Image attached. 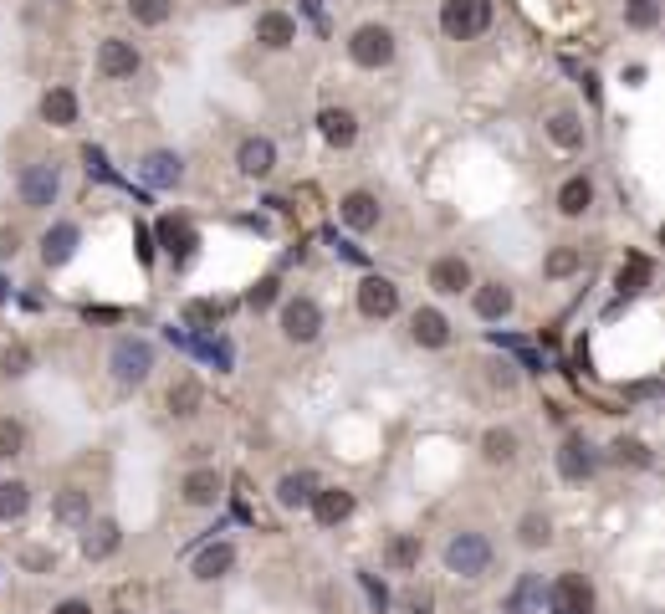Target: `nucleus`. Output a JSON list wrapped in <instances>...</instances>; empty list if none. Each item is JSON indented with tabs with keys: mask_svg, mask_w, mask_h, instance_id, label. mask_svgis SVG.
Segmentation results:
<instances>
[{
	"mask_svg": "<svg viewBox=\"0 0 665 614\" xmlns=\"http://www.w3.org/2000/svg\"><path fill=\"white\" fill-rule=\"evenodd\" d=\"M553 614H594V579L589 574H558L548 589Z\"/></svg>",
	"mask_w": 665,
	"mask_h": 614,
	"instance_id": "nucleus-8",
	"label": "nucleus"
},
{
	"mask_svg": "<svg viewBox=\"0 0 665 614\" xmlns=\"http://www.w3.org/2000/svg\"><path fill=\"white\" fill-rule=\"evenodd\" d=\"M200 405H205V384H200L195 374H180V379L164 389V410H169V420H195Z\"/></svg>",
	"mask_w": 665,
	"mask_h": 614,
	"instance_id": "nucleus-17",
	"label": "nucleus"
},
{
	"mask_svg": "<svg viewBox=\"0 0 665 614\" xmlns=\"http://www.w3.org/2000/svg\"><path fill=\"white\" fill-rule=\"evenodd\" d=\"M77 246H82V226L77 221L47 226V236H41V267H67V261L77 256Z\"/></svg>",
	"mask_w": 665,
	"mask_h": 614,
	"instance_id": "nucleus-16",
	"label": "nucleus"
},
{
	"mask_svg": "<svg viewBox=\"0 0 665 614\" xmlns=\"http://www.w3.org/2000/svg\"><path fill=\"white\" fill-rule=\"evenodd\" d=\"M553 466H558V476L568 481V487H579V481H589V476L599 471V451L584 441L579 430H573V435H563V446H558Z\"/></svg>",
	"mask_w": 665,
	"mask_h": 614,
	"instance_id": "nucleus-7",
	"label": "nucleus"
},
{
	"mask_svg": "<svg viewBox=\"0 0 665 614\" xmlns=\"http://www.w3.org/2000/svg\"><path fill=\"white\" fill-rule=\"evenodd\" d=\"M139 256L154 261V236H149V231H139Z\"/></svg>",
	"mask_w": 665,
	"mask_h": 614,
	"instance_id": "nucleus-49",
	"label": "nucleus"
},
{
	"mask_svg": "<svg viewBox=\"0 0 665 614\" xmlns=\"http://www.w3.org/2000/svg\"><path fill=\"white\" fill-rule=\"evenodd\" d=\"M226 6H246V0H226Z\"/></svg>",
	"mask_w": 665,
	"mask_h": 614,
	"instance_id": "nucleus-52",
	"label": "nucleus"
},
{
	"mask_svg": "<svg viewBox=\"0 0 665 614\" xmlns=\"http://www.w3.org/2000/svg\"><path fill=\"white\" fill-rule=\"evenodd\" d=\"M180 318H185V328H215L220 318H226V307H220L215 297H190Z\"/></svg>",
	"mask_w": 665,
	"mask_h": 614,
	"instance_id": "nucleus-38",
	"label": "nucleus"
},
{
	"mask_svg": "<svg viewBox=\"0 0 665 614\" xmlns=\"http://www.w3.org/2000/svg\"><path fill=\"white\" fill-rule=\"evenodd\" d=\"M277 287H282L277 277H261V282L251 287V297H246V302H251V313H266V307L277 302Z\"/></svg>",
	"mask_w": 665,
	"mask_h": 614,
	"instance_id": "nucleus-43",
	"label": "nucleus"
},
{
	"mask_svg": "<svg viewBox=\"0 0 665 614\" xmlns=\"http://www.w3.org/2000/svg\"><path fill=\"white\" fill-rule=\"evenodd\" d=\"M251 36H256V47H266V52H287L292 41H297V21L287 11H261Z\"/></svg>",
	"mask_w": 665,
	"mask_h": 614,
	"instance_id": "nucleus-19",
	"label": "nucleus"
},
{
	"mask_svg": "<svg viewBox=\"0 0 665 614\" xmlns=\"http://www.w3.org/2000/svg\"><path fill=\"white\" fill-rule=\"evenodd\" d=\"M52 614H93V604H87V599H62Z\"/></svg>",
	"mask_w": 665,
	"mask_h": 614,
	"instance_id": "nucleus-47",
	"label": "nucleus"
},
{
	"mask_svg": "<svg viewBox=\"0 0 665 614\" xmlns=\"http://www.w3.org/2000/svg\"><path fill=\"white\" fill-rule=\"evenodd\" d=\"M159 241L174 261H190V251H195V231H190V221H180V215H164L159 221Z\"/></svg>",
	"mask_w": 665,
	"mask_h": 614,
	"instance_id": "nucleus-34",
	"label": "nucleus"
},
{
	"mask_svg": "<svg viewBox=\"0 0 665 614\" xmlns=\"http://www.w3.org/2000/svg\"><path fill=\"white\" fill-rule=\"evenodd\" d=\"M128 16L154 31V26H164L174 16V0H128Z\"/></svg>",
	"mask_w": 665,
	"mask_h": 614,
	"instance_id": "nucleus-41",
	"label": "nucleus"
},
{
	"mask_svg": "<svg viewBox=\"0 0 665 614\" xmlns=\"http://www.w3.org/2000/svg\"><path fill=\"white\" fill-rule=\"evenodd\" d=\"M364 584H369V599H374V604L384 609V604H389V594H384V584H374V579H364Z\"/></svg>",
	"mask_w": 665,
	"mask_h": 614,
	"instance_id": "nucleus-50",
	"label": "nucleus"
},
{
	"mask_svg": "<svg viewBox=\"0 0 665 614\" xmlns=\"http://www.w3.org/2000/svg\"><path fill=\"white\" fill-rule=\"evenodd\" d=\"M236 169L246 174V180H272V169H277V144L266 139V134H246L236 144Z\"/></svg>",
	"mask_w": 665,
	"mask_h": 614,
	"instance_id": "nucleus-12",
	"label": "nucleus"
},
{
	"mask_svg": "<svg viewBox=\"0 0 665 614\" xmlns=\"http://www.w3.org/2000/svg\"><path fill=\"white\" fill-rule=\"evenodd\" d=\"M359 313L369 318V323H384V318H394L399 313V287L389 282V277H364L359 282Z\"/></svg>",
	"mask_w": 665,
	"mask_h": 614,
	"instance_id": "nucleus-13",
	"label": "nucleus"
},
{
	"mask_svg": "<svg viewBox=\"0 0 665 614\" xmlns=\"http://www.w3.org/2000/svg\"><path fill=\"white\" fill-rule=\"evenodd\" d=\"M41 123H52V128L77 123V93L72 87H47V93H41Z\"/></svg>",
	"mask_w": 665,
	"mask_h": 614,
	"instance_id": "nucleus-32",
	"label": "nucleus"
},
{
	"mask_svg": "<svg viewBox=\"0 0 665 614\" xmlns=\"http://www.w3.org/2000/svg\"><path fill=\"white\" fill-rule=\"evenodd\" d=\"M231 568H236V543H226V538H220V543H205V548L195 553V579H200V584L226 579Z\"/></svg>",
	"mask_w": 665,
	"mask_h": 614,
	"instance_id": "nucleus-25",
	"label": "nucleus"
},
{
	"mask_svg": "<svg viewBox=\"0 0 665 614\" xmlns=\"http://www.w3.org/2000/svg\"><path fill=\"white\" fill-rule=\"evenodd\" d=\"M318 134H323V144L348 149L353 139H359V118H353V108H323L318 113Z\"/></svg>",
	"mask_w": 665,
	"mask_h": 614,
	"instance_id": "nucleus-27",
	"label": "nucleus"
},
{
	"mask_svg": "<svg viewBox=\"0 0 665 614\" xmlns=\"http://www.w3.org/2000/svg\"><path fill=\"white\" fill-rule=\"evenodd\" d=\"M573 272H584V251H579V246H553V251L543 256V277H548V282H563V277H573Z\"/></svg>",
	"mask_w": 665,
	"mask_h": 614,
	"instance_id": "nucleus-36",
	"label": "nucleus"
},
{
	"mask_svg": "<svg viewBox=\"0 0 665 614\" xmlns=\"http://www.w3.org/2000/svg\"><path fill=\"white\" fill-rule=\"evenodd\" d=\"M410 338L420 348H446L451 343V318L440 313V307H415L410 313Z\"/></svg>",
	"mask_w": 665,
	"mask_h": 614,
	"instance_id": "nucleus-21",
	"label": "nucleus"
},
{
	"mask_svg": "<svg viewBox=\"0 0 665 614\" xmlns=\"http://www.w3.org/2000/svg\"><path fill=\"white\" fill-rule=\"evenodd\" d=\"M645 282H650V261H645L640 251H635V256H625V267L614 272V287H619V292L630 297V292H640Z\"/></svg>",
	"mask_w": 665,
	"mask_h": 614,
	"instance_id": "nucleus-39",
	"label": "nucleus"
},
{
	"mask_svg": "<svg viewBox=\"0 0 665 614\" xmlns=\"http://www.w3.org/2000/svg\"><path fill=\"white\" fill-rule=\"evenodd\" d=\"M338 221L348 226V231H374L379 221H384V205H379V195L374 190H348L343 200H338Z\"/></svg>",
	"mask_w": 665,
	"mask_h": 614,
	"instance_id": "nucleus-14",
	"label": "nucleus"
},
{
	"mask_svg": "<svg viewBox=\"0 0 665 614\" xmlns=\"http://www.w3.org/2000/svg\"><path fill=\"white\" fill-rule=\"evenodd\" d=\"M625 6H630V11H635V6H655V0H625Z\"/></svg>",
	"mask_w": 665,
	"mask_h": 614,
	"instance_id": "nucleus-51",
	"label": "nucleus"
},
{
	"mask_svg": "<svg viewBox=\"0 0 665 614\" xmlns=\"http://www.w3.org/2000/svg\"><path fill=\"white\" fill-rule=\"evenodd\" d=\"M589 205H594V180H589V174H568V180L558 185V215L579 221Z\"/></svg>",
	"mask_w": 665,
	"mask_h": 614,
	"instance_id": "nucleus-28",
	"label": "nucleus"
},
{
	"mask_svg": "<svg viewBox=\"0 0 665 614\" xmlns=\"http://www.w3.org/2000/svg\"><path fill=\"white\" fill-rule=\"evenodd\" d=\"M31 512V487L21 476H6L0 481V522H21Z\"/></svg>",
	"mask_w": 665,
	"mask_h": 614,
	"instance_id": "nucleus-35",
	"label": "nucleus"
},
{
	"mask_svg": "<svg viewBox=\"0 0 665 614\" xmlns=\"http://www.w3.org/2000/svg\"><path fill=\"white\" fill-rule=\"evenodd\" d=\"M517 456H522V435L512 425H492L481 435V461L486 466H517Z\"/></svg>",
	"mask_w": 665,
	"mask_h": 614,
	"instance_id": "nucleus-22",
	"label": "nucleus"
},
{
	"mask_svg": "<svg viewBox=\"0 0 665 614\" xmlns=\"http://www.w3.org/2000/svg\"><path fill=\"white\" fill-rule=\"evenodd\" d=\"M307 507H313L318 528H343V522L353 517V492L348 487H318Z\"/></svg>",
	"mask_w": 665,
	"mask_h": 614,
	"instance_id": "nucleus-18",
	"label": "nucleus"
},
{
	"mask_svg": "<svg viewBox=\"0 0 665 614\" xmlns=\"http://www.w3.org/2000/svg\"><path fill=\"white\" fill-rule=\"evenodd\" d=\"M471 307H476L481 323H502V318H512L517 292H512L507 282H476V287H471Z\"/></svg>",
	"mask_w": 665,
	"mask_h": 614,
	"instance_id": "nucleus-15",
	"label": "nucleus"
},
{
	"mask_svg": "<svg viewBox=\"0 0 665 614\" xmlns=\"http://www.w3.org/2000/svg\"><path fill=\"white\" fill-rule=\"evenodd\" d=\"M609 461H619V466H655V451L640 441V435H619V441L609 446Z\"/></svg>",
	"mask_w": 665,
	"mask_h": 614,
	"instance_id": "nucleus-37",
	"label": "nucleus"
},
{
	"mask_svg": "<svg viewBox=\"0 0 665 614\" xmlns=\"http://www.w3.org/2000/svg\"><path fill=\"white\" fill-rule=\"evenodd\" d=\"M87 517H93V492L87 487H62L52 497V522H62V528H82Z\"/></svg>",
	"mask_w": 665,
	"mask_h": 614,
	"instance_id": "nucleus-26",
	"label": "nucleus"
},
{
	"mask_svg": "<svg viewBox=\"0 0 665 614\" xmlns=\"http://www.w3.org/2000/svg\"><path fill=\"white\" fill-rule=\"evenodd\" d=\"M180 502H185V507H215V502H220V471H215V466H195V471H185V481H180Z\"/></svg>",
	"mask_w": 665,
	"mask_h": 614,
	"instance_id": "nucleus-23",
	"label": "nucleus"
},
{
	"mask_svg": "<svg viewBox=\"0 0 665 614\" xmlns=\"http://www.w3.org/2000/svg\"><path fill=\"white\" fill-rule=\"evenodd\" d=\"M16 251H21V231L16 226H0V261H16Z\"/></svg>",
	"mask_w": 665,
	"mask_h": 614,
	"instance_id": "nucleus-45",
	"label": "nucleus"
},
{
	"mask_svg": "<svg viewBox=\"0 0 665 614\" xmlns=\"http://www.w3.org/2000/svg\"><path fill=\"white\" fill-rule=\"evenodd\" d=\"M543 134H548V144H553V149L573 154V149H584V118L573 113V108H558V113H548Z\"/></svg>",
	"mask_w": 665,
	"mask_h": 614,
	"instance_id": "nucleus-24",
	"label": "nucleus"
},
{
	"mask_svg": "<svg viewBox=\"0 0 665 614\" xmlns=\"http://www.w3.org/2000/svg\"><path fill=\"white\" fill-rule=\"evenodd\" d=\"M313 492H318V476H313V471H287V476L277 481V507L302 512L307 502H313Z\"/></svg>",
	"mask_w": 665,
	"mask_h": 614,
	"instance_id": "nucleus-29",
	"label": "nucleus"
},
{
	"mask_svg": "<svg viewBox=\"0 0 665 614\" xmlns=\"http://www.w3.org/2000/svg\"><path fill=\"white\" fill-rule=\"evenodd\" d=\"M538 599H543V579L538 574H517L512 594L502 599V614H538Z\"/></svg>",
	"mask_w": 665,
	"mask_h": 614,
	"instance_id": "nucleus-33",
	"label": "nucleus"
},
{
	"mask_svg": "<svg viewBox=\"0 0 665 614\" xmlns=\"http://www.w3.org/2000/svg\"><path fill=\"white\" fill-rule=\"evenodd\" d=\"M630 21H635V26H655V6H635Z\"/></svg>",
	"mask_w": 665,
	"mask_h": 614,
	"instance_id": "nucleus-48",
	"label": "nucleus"
},
{
	"mask_svg": "<svg viewBox=\"0 0 665 614\" xmlns=\"http://www.w3.org/2000/svg\"><path fill=\"white\" fill-rule=\"evenodd\" d=\"M164 614H185V609H164Z\"/></svg>",
	"mask_w": 665,
	"mask_h": 614,
	"instance_id": "nucleus-53",
	"label": "nucleus"
},
{
	"mask_svg": "<svg viewBox=\"0 0 665 614\" xmlns=\"http://www.w3.org/2000/svg\"><path fill=\"white\" fill-rule=\"evenodd\" d=\"M16 195L26 210H52V200L62 195V169L52 159H36L16 174Z\"/></svg>",
	"mask_w": 665,
	"mask_h": 614,
	"instance_id": "nucleus-5",
	"label": "nucleus"
},
{
	"mask_svg": "<svg viewBox=\"0 0 665 614\" xmlns=\"http://www.w3.org/2000/svg\"><path fill=\"white\" fill-rule=\"evenodd\" d=\"M139 174H144V185H154V190H174L185 180V159L174 149H154V154H144Z\"/></svg>",
	"mask_w": 665,
	"mask_h": 614,
	"instance_id": "nucleus-20",
	"label": "nucleus"
},
{
	"mask_svg": "<svg viewBox=\"0 0 665 614\" xmlns=\"http://www.w3.org/2000/svg\"><path fill=\"white\" fill-rule=\"evenodd\" d=\"M139 67H144V57H139V47H133V41H123V36H103V47H98V72H103L108 82L139 77Z\"/></svg>",
	"mask_w": 665,
	"mask_h": 614,
	"instance_id": "nucleus-9",
	"label": "nucleus"
},
{
	"mask_svg": "<svg viewBox=\"0 0 665 614\" xmlns=\"http://www.w3.org/2000/svg\"><path fill=\"white\" fill-rule=\"evenodd\" d=\"M492 26V0H446L440 6V31L451 41H476Z\"/></svg>",
	"mask_w": 665,
	"mask_h": 614,
	"instance_id": "nucleus-6",
	"label": "nucleus"
},
{
	"mask_svg": "<svg viewBox=\"0 0 665 614\" xmlns=\"http://www.w3.org/2000/svg\"><path fill=\"white\" fill-rule=\"evenodd\" d=\"M123 548V528H118V517H87L82 522V558L87 563H103Z\"/></svg>",
	"mask_w": 665,
	"mask_h": 614,
	"instance_id": "nucleus-11",
	"label": "nucleus"
},
{
	"mask_svg": "<svg viewBox=\"0 0 665 614\" xmlns=\"http://www.w3.org/2000/svg\"><path fill=\"white\" fill-rule=\"evenodd\" d=\"M154 364H159L154 343H149V338H139V333H118V338H113V348H108V369H113V379H118L123 389L149 384Z\"/></svg>",
	"mask_w": 665,
	"mask_h": 614,
	"instance_id": "nucleus-1",
	"label": "nucleus"
},
{
	"mask_svg": "<svg viewBox=\"0 0 665 614\" xmlns=\"http://www.w3.org/2000/svg\"><path fill=\"white\" fill-rule=\"evenodd\" d=\"M440 563H446V574H456V579H486L492 574V543L481 533H471V528H461V533L446 538Z\"/></svg>",
	"mask_w": 665,
	"mask_h": 614,
	"instance_id": "nucleus-2",
	"label": "nucleus"
},
{
	"mask_svg": "<svg viewBox=\"0 0 665 614\" xmlns=\"http://www.w3.org/2000/svg\"><path fill=\"white\" fill-rule=\"evenodd\" d=\"M0 374H6V379H26L31 374V348L26 343H6V348H0Z\"/></svg>",
	"mask_w": 665,
	"mask_h": 614,
	"instance_id": "nucleus-42",
	"label": "nucleus"
},
{
	"mask_svg": "<svg viewBox=\"0 0 665 614\" xmlns=\"http://www.w3.org/2000/svg\"><path fill=\"white\" fill-rule=\"evenodd\" d=\"M394 57H399V41H394V31H389L384 21H364L359 31L348 36V62H353V67L379 72V67H389Z\"/></svg>",
	"mask_w": 665,
	"mask_h": 614,
	"instance_id": "nucleus-3",
	"label": "nucleus"
},
{
	"mask_svg": "<svg viewBox=\"0 0 665 614\" xmlns=\"http://www.w3.org/2000/svg\"><path fill=\"white\" fill-rule=\"evenodd\" d=\"M26 456V425L16 415H0V461Z\"/></svg>",
	"mask_w": 665,
	"mask_h": 614,
	"instance_id": "nucleus-40",
	"label": "nucleus"
},
{
	"mask_svg": "<svg viewBox=\"0 0 665 614\" xmlns=\"http://www.w3.org/2000/svg\"><path fill=\"white\" fill-rule=\"evenodd\" d=\"M420 558H425L420 533H394V538L384 543V563L394 568V574H410V568H420Z\"/></svg>",
	"mask_w": 665,
	"mask_h": 614,
	"instance_id": "nucleus-31",
	"label": "nucleus"
},
{
	"mask_svg": "<svg viewBox=\"0 0 665 614\" xmlns=\"http://www.w3.org/2000/svg\"><path fill=\"white\" fill-rule=\"evenodd\" d=\"M517 543L527 548V553H543V548H553V517L548 512H522L517 517Z\"/></svg>",
	"mask_w": 665,
	"mask_h": 614,
	"instance_id": "nucleus-30",
	"label": "nucleus"
},
{
	"mask_svg": "<svg viewBox=\"0 0 665 614\" xmlns=\"http://www.w3.org/2000/svg\"><path fill=\"white\" fill-rule=\"evenodd\" d=\"M492 384H497V389H517V364H507V359L492 364Z\"/></svg>",
	"mask_w": 665,
	"mask_h": 614,
	"instance_id": "nucleus-46",
	"label": "nucleus"
},
{
	"mask_svg": "<svg viewBox=\"0 0 665 614\" xmlns=\"http://www.w3.org/2000/svg\"><path fill=\"white\" fill-rule=\"evenodd\" d=\"M21 563L31 568V574H52V568H57V553H47V548H26Z\"/></svg>",
	"mask_w": 665,
	"mask_h": 614,
	"instance_id": "nucleus-44",
	"label": "nucleus"
},
{
	"mask_svg": "<svg viewBox=\"0 0 665 614\" xmlns=\"http://www.w3.org/2000/svg\"><path fill=\"white\" fill-rule=\"evenodd\" d=\"M277 323H282V338H287V343L307 348V343H318V338H323V307H318V297H307V292L282 297Z\"/></svg>",
	"mask_w": 665,
	"mask_h": 614,
	"instance_id": "nucleus-4",
	"label": "nucleus"
},
{
	"mask_svg": "<svg viewBox=\"0 0 665 614\" xmlns=\"http://www.w3.org/2000/svg\"><path fill=\"white\" fill-rule=\"evenodd\" d=\"M430 287L440 292V297H461V292H471L476 287V272H471V261L466 256H435L430 261Z\"/></svg>",
	"mask_w": 665,
	"mask_h": 614,
	"instance_id": "nucleus-10",
	"label": "nucleus"
}]
</instances>
